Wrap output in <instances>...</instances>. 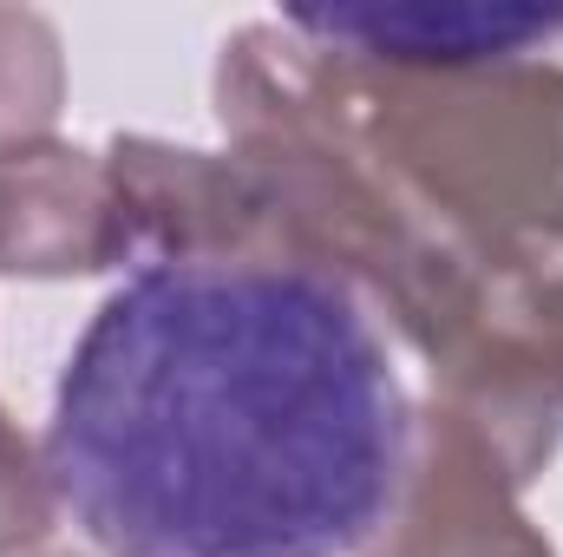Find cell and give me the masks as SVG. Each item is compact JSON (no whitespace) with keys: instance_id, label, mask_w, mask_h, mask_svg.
I'll return each instance as SVG.
<instances>
[{"instance_id":"cell-6","label":"cell","mask_w":563,"mask_h":557,"mask_svg":"<svg viewBox=\"0 0 563 557\" xmlns=\"http://www.w3.org/2000/svg\"><path fill=\"white\" fill-rule=\"evenodd\" d=\"M139 270L132 217L106 151L33 139L0 151V276L73 282Z\"/></svg>"},{"instance_id":"cell-3","label":"cell","mask_w":563,"mask_h":557,"mask_svg":"<svg viewBox=\"0 0 563 557\" xmlns=\"http://www.w3.org/2000/svg\"><path fill=\"white\" fill-rule=\"evenodd\" d=\"M347 66L354 119L394 184L472 256L563 243V40L452 73Z\"/></svg>"},{"instance_id":"cell-8","label":"cell","mask_w":563,"mask_h":557,"mask_svg":"<svg viewBox=\"0 0 563 557\" xmlns=\"http://www.w3.org/2000/svg\"><path fill=\"white\" fill-rule=\"evenodd\" d=\"M66 112V46L33 7H0V151L53 139Z\"/></svg>"},{"instance_id":"cell-7","label":"cell","mask_w":563,"mask_h":557,"mask_svg":"<svg viewBox=\"0 0 563 557\" xmlns=\"http://www.w3.org/2000/svg\"><path fill=\"white\" fill-rule=\"evenodd\" d=\"M282 20L314 46L387 73L492 66L563 40V13L551 7H288Z\"/></svg>"},{"instance_id":"cell-2","label":"cell","mask_w":563,"mask_h":557,"mask_svg":"<svg viewBox=\"0 0 563 557\" xmlns=\"http://www.w3.org/2000/svg\"><path fill=\"white\" fill-rule=\"evenodd\" d=\"M217 125L282 217L295 263L341 276L420 361L452 335L478 256L426 223L354 119L347 66L288 20H250L217 53Z\"/></svg>"},{"instance_id":"cell-10","label":"cell","mask_w":563,"mask_h":557,"mask_svg":"<svg viewBox=\"0 0 563 557\" xmlns=\"http://www.w3.org/2000/svg\"><path fill=\"white\" fill-rule=\"evenodd\" d=\"M26 557H73V551H26Z\"/></svg>"},{"instance_id":"cell-5","label":"cell","mask_w":563,"mask_h":557,"mask_svg":"<svg viewBox=\"0 0 563 557\" xmlns=\"http://www.w3.org/2000/svg\"><path fill=\"white\" fill-rule=\"evenodd\" d=\"M538 479L518 452L465 407H413V452L400 499L361 557H558L544 525L525 512Z\"/></svg>"},{"instance_id":"cell-4","label":"cell","mask_w":563,"mask_h":557,"mask_svg":"<svg viewBox=\"0 0 563 557\" xmlns=\"http://www.w3.org/2000/svg\"><path fill=\"white\" fill-rule=\"evenodd\" d=\"M426 368L439 401L485 419L544 479L563 446V243L478 256L465 308Z\"/></svg>"},{"instance_id":"cell-1","label":"cell","mask_w":563,"mask_h":557,"mask_svg":"<svg viewBox=\"0 0 563 557\" xmlns=\"http://www.w3.org/2000/svg\"><path fill=\"white\" fill-rule=\"evenodd\" d=\"M407 452L387 321L276 256L125 270L40 433L59 518L99 557H361Z\"/></svg>"},{"instance_id":"cell-9","label":"cell","mask_w":563,"mask_h":557,"mask_svg":"<svg viewBox=\"0 0 563 557\" xmlns=\"http://www.w3.org/2000/svg\"><path fill=\"white\" fill-rule=\"evenodd\" d=\"M53 525H59V499L46 485V459L0 407V557L40 551Z\"/></svg>"}]
</instances>
